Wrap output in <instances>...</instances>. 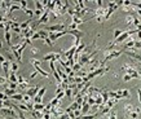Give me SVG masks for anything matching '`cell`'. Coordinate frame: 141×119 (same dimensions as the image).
Segmentation results:
<instances>
[{
  "label": "cell",
  "instance_id": "6da1fadb",
  "mask_svg": "<svg viewBox=\"0 0 141 119\" xmlns=\"http://www.w3.org/2000/svg\"><path fill=\"white\" fill-rule=\"evenodd\" d=\"M26 47H27L26 43H18V44H14V45L11 47L12 53L14 54V57H16V60H17L18 64L22 62V53H24V51H25Z\"/></svg>",
  "mask_w": 141,
  "mask_h": 119
},
{
  "label": "cell",
  "instance_id": "7a4b0ae2",
  "mask_svg": "<svg viewBox=\"0 0 141 119\" xmlns=\"http://www.w3.org/2000/svg\"><path fill=\"white\" fill-rule=\"evenodd\" d=\"M122 71H124L126 74L131 75L132 79H138V78H140L138 69H137L135 65H132V64H126V65H123V66H122Z\"/></svg>",
  "mask_w": 141,
  "mask_h": 119
},
{
  "label": "cell",
  "instance_id": "3957f363",
  "mask_svg": "<svg viewBox=\"0 0 141 119\" xmlns=\"http://www.w3.org/2000/svg\"><path fill=\"white\" fill-rule=\"evenodd\" d=\"M65 29H67L64 23H56V25H52V26H45L44 30L48 31V33H61V31H65Z\"/></svg>",
  "mask_w": 141,
  "mask_h": 119
},
{
  "label": "cell",
  "instance_id": "277c9868",
  "mask_svg": "<svg viewBox=\"0 0 141 119\" xmlns=\"http://www.w3.org/2000/svg\"><path fill=\"white\" fill-rule=\"evenodd\" d=\"M49 18H51V12L47 9V11L43 13V16L35 22V25H36V26H39V25H47V23L49 22Z\"/></svg>",
  "mask_w": 141,
  "mask_h": 119
},
{
  "label": "cell",
  "instance_id": "5b68a950",
  "mask_svg": "<svg viewBox=\"0 0 141 119\" xmlns=\"http://www.w3.org/2000/svg\"><path fill=\"white\" fill-rule=\"evenodd\" d=\"M65 113V110H62L60 106H57V107H53L52 110H51V115L52 116H54V118H60L62 114Z\"/></svg>",
  "mask_w": 141,
  "mask_h": 119
},
{
  "label": "cell",
  "instance_id": "8992f818",
  "mask_svg": "<svg viewBox=\"0 0 141 119\" xmlns=\"http://www.w3.org/2000/svg\"><path fill=\"white\" fill-rule=\"evenodd\" d=\"M133 111H136V107H135L132 104H126V105H124V113H126V118H127L129 114H132Z\"/></svg>",
  "mask_w": 141,
  "mask_h": 119
},
{
  "label": "cell",
  "instance_id": "52a82bcc",
  "mask_svg": "<svg viewBox=\"0 0 141 119\" xmlns=\"http://www.w3.org/2000/svg\"><path fill=\"white\" fill-rule=\"evenodd\" d=\"M39 91H40V87H39V85H35V87H31V88H30V89H29L26 93L34 98V97L38 94V92H39Z\"/></svg>",
  "mask_w": 141,
  "mask_h": 119
},
{
  "label": "cell",
  "instance_id": "ba28073f",
  "mask_svg": "<svg viewBox=\"0 0 141 119\" xmlns=\"http://www.w3.org/2000/svg\"><path fill=\"white\" fill-rule=\"evenodd\" d=\"M14 105H16L21 111H24V113H26V111H31V109H30L27 105H25L24 102H14Z\"/></svg>",
  "mask_w": 141,
  "mask_h": 119
},
{
  "label": "cell",
  "instance_id": "9c48e42d",
  "mask_svg": "<svg viewBox=\"0 0 141 119\" xmlns=\"http://www.w3.org/2000/svg\"><path fill=\"white\" fill-rule=\"evenodd\" d=\"M67 34H70V35H73L74 38H78V39H80L84 34L82 33V31H79V30H67Z\"/></svg>",
  "mask_w": 141,
  "mask_h": 119
},
{
  "label": "cell",
  "instance_id": "30bf717a",
  "mask_svg": "<svg viewBox=\"0 0 141 119\" xmlns=\"http://www.w3.org/2000/svg\"><path fill=\"white\" fill-rule=\"evenodd\" d=\"M4 38H5V42H7V44L9 45V48L13 45L12 44V35H11V31H4Z\"/></svg>",
  "mask_w": 141,
  "mask_h": 119
},
{
  "label": "cell",
  "instance_id": "8fae6325",
  "mask_svg": "<svg viewBox=\"0 0 141 119\" xmlns=\"http://www.w3.org/2000/svg\"><path fill=\"white\" fill-rule=\"evenodd\" d=\"M30 114L33 115V118H34V119H42V118L44 116L43 111H36V110H33V111H30Z\"/></svg>",
  "mask_w": 141,
  "mask_h": 119
},
{
  "label": "cell",
  "instance_id": "7c38bea8",
  "mask_svg": "<svg viewBox=\"0 0 141 119\" xmlns=\"http://www.w3.org/2000/svg\"><path fill=\"white\" fill-rule=\"evenodd\" d=\"M135 14H136V13H133V14H128V16L126 17V25H128V26L133 25V21H135Z\"/></svg>",
  "mask_w": 141,
  "mask_h": 119
},
{
  "label": "cell",
  "instance_id": "4fadbf2b",
  "mask_svg": "<svg viewBox=\"0 0 141 119\" xmlns=\"http://www.w3.org/2000/svg\"><path fill=\"white\" fill-rule=\"evenodd\" d=\"M35 70H36L40 75H43V76H45V78H49V76H51V74H49L48 71H44V70L42 69V66H36V67H35Z\"/></svg>",
  "mask_w": 141,
  "mask_h": 119
},
{
  "label": "cell",
  "instance_id": "5bb4252c",
  "mask_svg": "<svg viewBox=\"0 0 141 119\" xmlns=\"http://www.w3.org/2000/svg\"><path fill=\"white\" fill-rule=\"evenodd\" d=\"M24 94H25V93H16L14 96L11 97V100L17 101V102H22V100H24Z\"/></svg>",
  "mask_w": 141,
  "mask_h": 119
},
{
  "label": "cell",
  "instance_id": "9a60e30c",
  "mask_svg": "<svg viewBox=\"0 0 141 119\" xmlns=\"http://www.w3.org/2000/svg\"><path fill=\"white\" fill-rule=\"evenodd\" d=\"M89 110H91V105L89 104H84L82 106V115H87L89 113Z\"/></svg>",
  "mask_w": 141,
  "mask_h": 119
},
{
  "label": "cell",
  "instance_id": "2e32d148",
  "mask_svg": "<svg viewBox=\"0 0 141 119\" xmlns=\"http://www.w3.org/2000/svg\"><path fill=\"white\" fill-rule=\"evenodd\" d=\"M8 84H9V79L7 76H2V75H0V85H4L7 88Z\"/></svg>",
  "mask_w": 141,
  "mask_h": 119
},
{
  "label": "cell",
  "instance_id": "e0dca14e",
  "mask_svg": "<svg viewBox=\"0 0 141 119\" xmlns=\"http://www.w3.org/2000/svg\"><path fill=\"white\" fill-rule=\"evenodd\" d=\"M17 83L18 84H30V80L26 79V78H24L22 75H18V82Z\"/></svg>",
  "mask_w": 141,
  "mask_h": 119
},
{
  "label": "cell",
  "instance_id": "ac0fdd59",
  "mask_svg": "<svg viewBox=\"0 0 141 119\" xmlns=\"http://www.w3.org/2000/svg\"><path fill=\"white\" fill-rule=\"evenodd\" d=\"M45 109V105L44 104H34V110L36 111H44Z\"/></svg>",
  "mask_w": 141,
  "mask_h": 119
},
{
  "label": "cell",
  "instance_id": "d6986e66",
  "mask_svg": "<svg viewBox=\"0 0 141 119\" xmlns=\"http://www.w3.org/2000/svg\"><path fill=\"white\" fill-rule=\"evenodd\" d=\"M30 25H31V20H27V21L22 22V23H21V30L24 31V30L29 29V27H30Z\"/></svg>",
  "mask_w": 141,
  "mask_h": 119
},
{
  "label": "cell",
  "instance_id": "ffe728a7",
  "mask_svg": "<svg viewBox=\"0 0 141 119\" xmlns=\"http://www.w3.org/2000/svg\"><path fill=\"white\" fill-rule=\"evenodd\" d=\"M34 3H35V7H36V9H38V11L45 12V9H44V7H43V3H42V2H39V0H36V2H34Z\"/></svg>",
  "mask_w": 141,
  "mask_h": 119
},
{
  "label": "cell",
  "instance_id": "44dd1931",
  "mask_svg": "<svg viewBox=\"0 0 141 119\" xmlns=\"http://www.w3.org/2000/svg\"><path fill=\"white\" fill-rule=\"evenodd\" d=\"M123 33H124V30H120V29H115V30H114V40H116V39H118V38H119V36L123 34Z\"/></svg>",
  "mask_w": 141,
  "mask_h": 119
},
{
  "label": "cell",
  "instance_id": "7402d4cb",
  "mask_svg": "<svg viewBox=\"0 0 141 119\" xmlns=\"http://www.w3.org/2000/svg\"><path fill=\"white\" fill-rule=\"evenodd\" d=\"M5 58H7L11 64H12V62H17V60H14V57L11 54V52H9V51H7V53H5Z\"/></svg>",
  "mask_w": 141,
  "mask_h": 119
},
{
  "label": "cell",
  "instance_id": "603a6c76",
  "mask_svg": "<svg viewBox=\"0 0 141 119\" xmlns=\"http://www.w3.org/2000/svg\"><path fill=\"white\" fill-rule=\"evenodd\" d=\"M42 62H43L42 60H35V58H31V60H30V64H31L34 67H36V66H40V65H42Z\"/></svg>",
  "mask_w": 141,
  "mask_h": 119
},
{
  "label": "cell",
  "instance_id": "cb8c5ba5",
  "mask_svg": "<svg viewBox=\"0 0 141 119\" xmlns=\"http://www.w3.org/2000/svg\"><path fill=\"white\" fill-rule=\"evenodd\" d=\"M82 69H83V66H82V65H80L79 62H76V64H75V65L73 66V71H74L75 74H78V73H79V71H80Z\"/></svg>",
  "mask_w": 141,
  "mask_h": 119
},
{
  "label": "cell",
  "instance_id": "d4e9b609",
  "mask_svg": "<svg viewBox=\"0 0 141 119\" xmlns=\"http://www.w3.org/2000/svg\"><path fill=\"white\" fill-rule=\"evenodd\" d=\"M18 71V62H12L11 64V73Z\"/></svg>",
  "mask_w": 141,
  "mask_h": 119
},
{
  "label": "cell",
  "instance_id": "484cf974",
  "mask_svg": "<svg viewBox=\"0 0 141 119\" xmlns=\"http://www.w3.org/2000/svg\"><path fill=\"white\" fill-rule=\"evenodd\" d=\"M49 102H51V105H52L53 107H57V106H60V100H58L57 97H54V98H52V100H51Z\"/></svg>",
  "mask_w": 141,
  "mask_h": 119
},
{
  "label": "cell",
  "instance_id": "4316f807",
  "mask_svg": "<svg viewBox=\"0 0 141 119\" xmlns=\"http://www.w3.org/2000/svg\"><path fill=\"white\" fill-rule=\"evenodd\" d=\"M22 11H24L29 17H34V12H33L31 9H29V8H22Z\"/></svg>",
  "mask_w": 141,
  "mask_h": 119
},
{
  "label": "cell",
  "instance_id": "83f0119b",
  "mask_svg": "<svg viewBox=\"0 0 141 119\" xmlns=\"http://www.w3.org/2000/svg\"><path fill=\"white\" fill-rule=\"evenodd\" d=\"M0 100H2V101H8V100H11L4 92H0Z\"/></svg>",
  "mask_w": 141,
  "mask_h": 119
},
{
  "label": "cell",
  "instance_id": "f1b7e54d",
  "mask_svg": "<svg viewBox=\"0 0 141 119\" xmlns=\"http://www.w3.org/2000/svg\"><path fill=\"white\" fill-rule=\"evenodd\" d=\"M65 93H66V97H69V98H73V89L69 87L66 91H65Z\"/></svg>",
  "mask_w": 141,
  "mask_h": 119
},
{
  "label": "cell",
  "instance_id": "f546056e",
  "mask_svg": "<svg viewBox=\"0 0 141 119\" xmlns=\"http://www.w3.org/2000/svg\"><path fill=\"white\" fill-rule=\"evenodd\" d=\"M43 13H44V12H42V11H38V9H35V11H34V16H35V17H38V20H39V18L43 16Z\"/></svg>",
  "mask_w": 141,
  "mask_h": 119
},
{
  "label": "cell",
  "instance_id": "4dcf8cb0",
  "mask_svg": "<svg viewBox=\"0 0 141 119\" xmlns=\"http://www.w3.org/2000/svg\"><path fill=\"white\" fill-rule=\"evenodd\" d=\"M66 30H78V25H76V23H73V22H71V23H70V25L67 26V29H66Z\"/></svg>",
  "mask_w": 141,
  "mask_h": 119
},
{
  "label": "cell",
  "instance_id": "1f68e13d",
  "mask_svg": "<svg viewBox=\"0 0 141 119\" xmlns=\"http://www.w3.org/2000/svg\"><path fill=\"white\" fill-rule=\"evenodd\" d=\"M56 97H57L58 100H62L64 97H66V93H65V91H62V92H60L58 94H56Z\"/></svg>",
  "mask_w": 141,
  "mask_h": 119
},
{
  "label": "cell",
  "instance_id": "d6a6232c",
  "mask_svg": "<svg viewBox=\"0 0 141 119\" xmlns=\"http://www.w3.org/2000/svg\"><path fill=\"white\" fill-rule=\"evenodd\" d=\"M43 42H44V43H45V44H47V45H49V47H52V45H53V44H54V43H53V42H52V40H51V39H49V38H47V39H44V40H43Z\"/></svg>",
  "mask_w": 141,
  "mask_h": 119
},
{
  "label": "cell",
  "instance_id": "836d02e7",
  "mask_svg": "<svg viewBox=\"0 0 141 119\" xmlns=\"http://www.w3.org/2000/svg\"><path fill=\"white\" fill-rule=\"evenodd\" d=\"M129 80H132V76L128 75V74H124V76H123V82H129Z\"/></svg>",
  "mask_w": 141,
  "mask_h": 119
},
{
  "label": "cell",
  "instance_id": "e575fe53",
  "mask_svg": "<svg viewBox=\"0 0 141 119\" xmlns=\"http://www.w3.org/2000/svg\"><path fill=\"white\" fill-rule=\"evenodd\" d=\"M136 49H141V40H136V43H135V51Z\"/></svg>",
  "mask_w": 141,
  "mask_h": 119
},
{
  "label": "cell",
  "instance_id": "d590c367",
  "mask_svg": "<svg viewBox=\"0 0 141 119\" xmlns=\"http://www.w3.org/2000/svg\"><path fill=\"white\" fill-rule=\"evenodd\" d=\"M38 53H39V49L33 45V47H31V54H38Z\"/></svg>",
  "mask_w": 141,
  "mask_h": 119
},
{
  "label": "cell",
  "instance_id": "8d00e7d4",
  "mask_svg": "<svg viewBox=\"0 0 141 119\" xmlns=\"http://www.w3.org/2000/svg\"><path fill=\"white\" fill-rule=\"evenodd\" d=\"M38 39H40V35H39V33L36 31V33L34 34V36H33V38H31L30 40H38Z\"/></svg>",
  "mask_w": 141,
  "mask_h": 119
},
{
  "label": "cell",
  "instance_id": "74e56055",
  "mask_svg": "<svg viewBox=\"0 0 141 119\" xmlns=\"http://www.w3.org/2000/svg\"><path fill=\"white\" fill-rule=\"evenodd\" d=\"M60 119H70V115H69L67 113H64V114L60 116Z\"/></svg>",
  "mask_w": 141,
  "mask_h": 119
},
{
  "label": "cell",
  "instance_id": "f35d334b",
  "mask_svg": "<svg viewBox=\"0 0 141 119\" xmlns=\"http://www.w3.org/2000/svg\"><path fill=\"white\" fill-rule=\"evenodd\" d=\"M5 61H8V60H7V58H5L2 53H0V64H3V62H5Z\"/></svg>",
  "mask_w": 141,
  "mask_h": 119
},
{
  "label": "cell",
  "instance_id": "ab89813d",
  "mask_svg": "<svg viewBox=\"0 0 141 119\" xmlns=\"http://www.w3.org/2000/svg\"><path fill=\"white\" fill-rule=\"evenodd\" d=\"M137 96H138V102L141 104V89L140 88L137 89Z\"/></svg>",
  "mask_w": 141,
  "mask_h": 119
},
{
  "label": "cell",
  "instance_id": "60d3db41",
  "mask_svg": "<svg viewBox=\"0 0 141 119\" xmlns=\"http://www.w3.org/2000/svg\"><path fill=\"white\" fill-rule=\"evenodd\" d=\"M38 74H39V73H38V71H34V73H33V74H31V75H30V79H34V78H35V76H36V75H38Z\"/></svg>",
  "mask_w": 141,
  "mask_h": 119
},
{
  "label": "cell",
  "instance_id": "b9f144b4",
  "mask_svg": "<svg viewBox=\"0 0 141 119\" xmlns=\"http://www.w3.org/2000/svg\"><path fill=\"white\" fill-rule=\"evenodd\" d=\"M52 118V115L51 114H44V116L42 118V119H51Z\"/></svg>",
  "mask_w": 141,
  "mask_h": 119
},
{
  "label": "cell",
  "instance_id": "7bdbcfd3",
  "mask_svg": "<svg viewBox=\"0 0 141 119\" xmlns=\"http://www.w3.org/2000/svg\"><path fill=\"white\" fill-rule=\"evenodd\" d=\"M0 12L3 13V2H0Z\"/></svg>",
  "mask_w": 141,
  "mask_h": 119
},
{
  "label": "cell",
  "instance_id": "ee69618b",
  "mask_svg": "<svg viewBox=\"0 0 141 119\" xmlns=\"http://www.w3.org/2000/svg\"><path fill=\"white\" fill-rule=\"evenodd\" d=\"M137 36H138V40H141V31H137Z\"/></svg>",
  "mask_w": 141,
  "mask_h": 119
},
{
  "label": "cell",
  "instance_id": "f6af8a7d",
  "mask_svg": "<svg viewBox=\"0 0 141 119\" xmlns=\"http://www.w3.org/2000/svg\"><path fill=\"white\" fill-rule=\"evenodd\" d=\"M3 48V40H0V49Z\"/></svg>",
  "mask_w": 141,
  "mask_h": 119
},
{
  "label": "cell",
  "instance_id": "bcb514c9",
  "mask_svg": "<svg viewBox=\"0 0 141 119\" xmlns=\"http://www.w3.org/2000/svg\"><path fill=\"white\" fill-rule=\"evenodd\" d=\"M0 119H5V118H3V116H0Z\"/></svg>",
  "mask_w": 141,
  "mask_h": 119
}]
</instances>
